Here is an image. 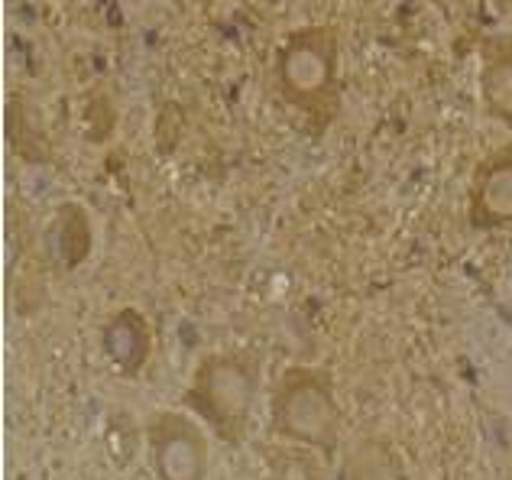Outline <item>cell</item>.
<instances>
[{
    "mask_svg": "<svg viewBox=\"0 0 512 480\" xmlns=\"http://www.w3.org/2000/svg\"><path fill=\"white\" fill-rule=\"evenodd\" d=\"M512 224V150L493 153L477 169L470 192V228L500 231Z\"/></svg>",
    "mask_w": 512,
    "mask_h": 480,
    "instance_id": "5",
    "label": "cell"
},
{
    "mask_svg": "<svg viewBox=\"0 0 512 480\" xmlns=\"http://www.w3.org/2000/svg\"><path fill=\"white\" fill-rule=\"evenodd\" d=\"M269 480H325L321 461L302 448L279 445L269 451Z\"/></svg>",
    "mask_w": 512,
    "mask_h": 480,
    "instance_id": "10",
    "label": "cell"
},
{
    "mask_svg": "<svg viewBox=\"0 0 512 480\" xmlns=\"http://www.w3.org/2000/svg\"><path fill=\"white\" fill-rule=\"evenodd\" d=\"M273 429L289 442L334 451L341 412L325 370L292 367L282 373L273 390Z\"/></svg>",
    "mask_w": 512,
    "mask_h": 480,
    "instance_id": "3",
    "label": "cell"
},
{
    "mask_svg": "<svg viewBox=\"0 0 512 480\" xmlns=\"http://www.w3.org/2000/svg\"><path fill=\"white\" fill-rule=\"evenodd\" d=\"M260 390V357L247 351H224L198 360L188 383L185 406L201 416L224 442H244L253 399Z\"/></svg>",
    "mask_w": 512,
    "mask_h": 480,
    "instance_id": "2",
    "label": "cell"
},
{
    "mask_svg": "<svg viewBox=\"0 0 512 480\" xmlns=\"http://www.w3.org/2000/svg\"><path fill=\"white\" fill-rule=\"evenodd\" d=\"M273 82L286 108L299 114L308 130L325 137L341 117V33L331 23H305L282 39L273 62Z\"/></svg>",
    "mask_w": 512,
    "mask_h": 480,
    "instance_id": "1",
    "label": "cell"
},
{
    "mask_svg": "<svg viewBox=\"0 0 512 480\" xmlns=\"http://www.w3.org/2000/svg\"><path fill=\"white\" fill-rule=\"evenodd\" d=\"M347 480H406V471H402V458L386 438H363L350 451Z\"/></svg>",
    "mask_w": 512,
    "mask_h": 480,
    "instance_id": "8",
    "label": "cell"
},
{
    "mask_svg": "<svg viewBox=\"0 0 512 480\" xmlns=\"http://www.w3.org/2000/svg\"><path fill=\"white\" fill-rule=\"evenodd\" d=\"M91 253V221L82 205H62L56 218V257L62 260L65 270H75L78 263H85Z\"/></svg>",
    "mask_w": 512,
    "mask_h": 480,
    "instance_id": "9",
    "label": "cell"
},
{
    "mask_svg": "<svg viewBox=\"0 0 512 480\" xmlns=\"http://www.w3.org/2000/svg\"><path fill=\"white\" fill-rule=\"evenodd\" d=\"M153 451V471L159 480H205L208 477V438L185 412H153L146 422Z\"/></svg>",
    "mask_w": 512,
    "mask_h": 480,
    "instance_id": "4",
    "label": "cell"
},
{
    "mask_svg": "<svg viewBox=\"0 0 512 480\" xmlns=\"http://www.w3.org/2000/svg\"><path fill=\"white\" fill-rule=\"evenodd\" d=\"M480 98L493 117L512 124V43L493 39L483 49L480 65Z\"/></svg>",
    "mask_w": 512,
    "mask_h": 480,
    "instance_id": "7",
    "label": "cell"
},
{
    "mask_svg": "<svg viewBox=\"0 0 512 480\" xmlns=\"http://www.w3.org/2000/svg\"><path fill=\"white\" fill-rule=\"evenodd\" d=\"M101 341H104V354L114 360V367L124 373V377H137L153 351L150 322H146L137 309H120L107 318Z\"/></svg>",
    "mask_w": 512,
    "mask_h": 480,
    "instance_id": "6",
    "label": "cell"
}]
</instances>
